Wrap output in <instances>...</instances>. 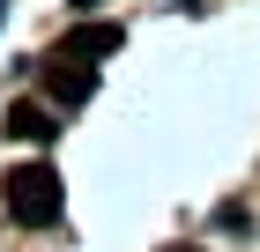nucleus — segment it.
I'll return each instance as SVG.
<instances>
[{
    "label": "nucleus",
    "mask_w": 260,
    "mask_h": 252,
    "mask_svg": "<svg viewBox=\"0 0 260 252\" xmlns=\"http://www.w3.org/2000/svg\"><path fill=\"white\" fill-rule=\"evenodd\" d=\"M104 52H119V30H112V22H89V30L60 38L52 52H45V67H38L45 97H52V104H82L89 89H97V59Z\"/></svg>",
    "instance_id": "obj_1"
},
{
    "label": "nucleus",
    "mask_w": 260,
    "mask_h": 252,
    "mask_svg": "<svg viewBox=\"0 0 260 252\" xmlns=\"http://www.w3.org/2000/svg\"><path fill=\"white\" fill-rule=\"evenodd\" d=\"M0 200H8V215H15V223H30V230H38V223H52V215H60V171H52V163H15V171L0 178Z\"/></svg>",
    "instance_id": "obj_2"
},
{
    "label": "nucleus",
    "mask_w": 260,
    "mask_h": 252,
    "mask_svg": "<svg viewBox=\"0 0 260 252\" xmlns=\"http://www.w3.org/2000/svg\"><path fill=\"white\" fill-rule=\"evenodd\" d=\"M0 126H8L15 141H52V134H60V119H52V104H38V97H15Z\"/></svg>",
    "instance_id": "obj_3"
},
{
    "label": "nucleus",
    "mask_w": 260,
    "mask_h": 252,
    "mask_svg": "<svg viewBox=\"0 0 260 252\" xmlns=\"http://www.w3.org/2000/svg\"><path fill=\"white\" fill-rule=\"evenodd\" d=\"M164 252H201V245H164Z\"/></svg>",
    "instance_id": "obj_4"
}]
</instances>
